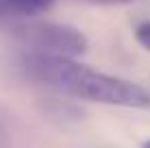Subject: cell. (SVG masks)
Segmentation results:
<instances>
[{
  "label": "cell",
  "mask_w": 150,
  "mask_h": 148,
  "mask_svg": "<svg viewBox=\"0 0 150 148\" xmlns=\"http://www.w3.org/2000/svg\"><path fill=\"white\" fill-rule=\"evenodd\" d=\"M18 68L28 81L87 103L124 107V109H150V89L122 76L105 74L74 57L28 52L18 59Z\"/></svg>",
  "instance_id": "obj_1"
},
{
  "label": "cell",
  "mask_w": 150,
  "mask_h": 148,
  "mask_svg": "<svg viewBox=\"0 0 150 148\" xmlns=\"http://www.w3.org/2000/svg\"><path fill=\"white\" fill-rule=\"evenodd\" d=\"M28 52L59 55V57H79L87 50V37L79 28L57 22H20L11 28Z\"/></svg>",
  "instance_id": "obj_2"
},
{
  "label": "cell",
  "mask_w": 150,
  "mask_h": 148,
  "mask_svg": "<svg viewBox=\"0 0 150 148\" xmlns=\"http://www.w3.org/2000/svg\"><path fill=\"white\" fill-rule=\"evenodd\" d=\"M54 0H0V20L30 18L52 4Z\"/></svg>",
  "instance_id": "obj_3"
},
{
  "label": "cell",
  "mask_w": 150,
  "mask_h": 148,
  "mask_svg": "<svg viewBox=\"0 0 150 148\" xmlns=\"http://www.w3.org/2000/svg\"><path fill=\"white\" fill-rule=\"evenodd\" d=\"M135 39L146 50H150V22H142L135 26Z\"/></svg>",
  "instance_id": "obj_4"
},
{
  "label": "cell",
  "mask_w": 150,
  "mask_h": 148,
  "mask_svg": "<svg viewBox=\"0 0 150 148\" xmlns=\"http://www.w3.org/2000/svg\"><path fill=\"white\" fill-rule=\"evenodd\" d=\"M81 2L102 4V7H115V4H128V2H133V0H81Z\"/></svg>",
  "instance_id": "obj_5"
},
{
  "label": "cell",
  "mask_w": 150,
  "mask_h": 148,
  "mask_svg": "<svg viewBox=\"0 0 150 148\" xmlns=\"http://www.w3.org/2000/svg\"><path fill=\"white\" fill-rule=\"evenodd\" d=\"M142 148H150V140H146V142H144V144H142Z\"/></svg>",
  "instance_id": "obj_6"
}]
</instances>
